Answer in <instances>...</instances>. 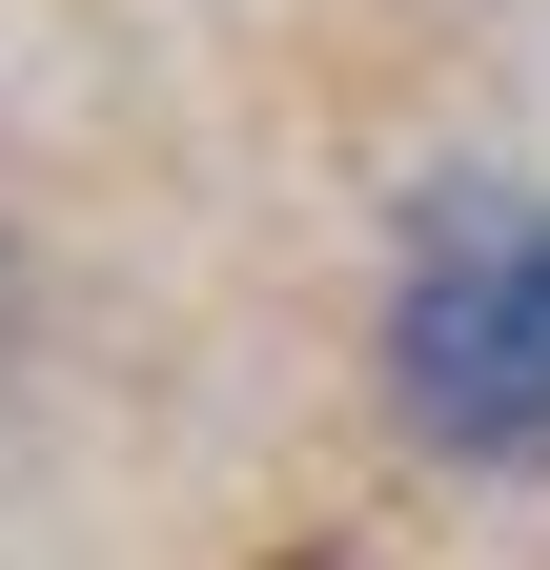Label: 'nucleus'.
<instances>
[{
	"instance_id": "nucleus-1",
	"label": "nucleus",
	"mask_w": 550,
	"mask_h": 570,
	"mask_svg": "<svg viewBox=\"0 0 550 570\" xmlns=\"http://www.w3.org/2000/svg\"><path fill=\"white\" fill-rule=\"evenodd\" d=\"M387 407L449 469L550 449V204L530 184H429V225L387 265Z\"/></svg>"
}]
</instances>
